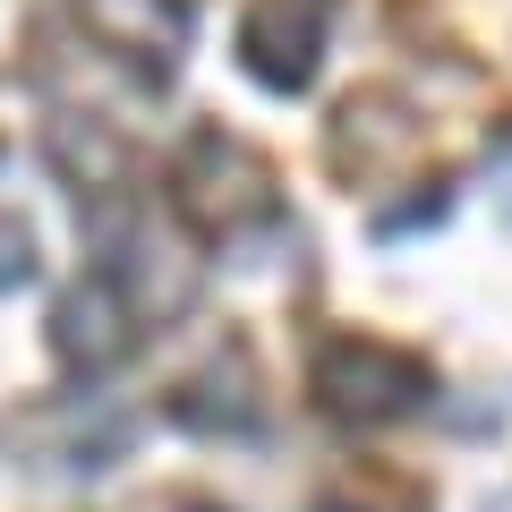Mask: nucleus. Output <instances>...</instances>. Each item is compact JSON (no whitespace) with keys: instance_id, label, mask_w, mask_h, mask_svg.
Instances as JSON below:
<instances>
[{"instance_id":"6e6552de","label":"nucleus","mask_w":512,"mask_h":512,"mask_svg":"<svg viewBox=\"0 0 512 512\" xmlns=\"http://www.w3.org/2000/svg\"><path fill=\"white\" fill-rule=\"evenodd\" d=\"M163 512H222V504H197V495H180V504H163Z\"/></svg>"},{"instance_id":"20e7f679","label":"nucleus","mask_w":512,"mask_h":512,"mask_svg":"<svg viewBox=\"0 0 512 512\" xmlns=\"http://www.w3.org/2000/svg\"><path fill=\"white\" fill-rule=\"evenodd\" d=\"M77 18L137 77H171V60L188 43V0H77Z\"/></svg>"},{"instance_id":"423d86ee","label":"nucleus","mask_w":512,"mask_h":512,"mask_svg":"<svg viewBox=\"0 0 512 512\" xmlns=\"http://www.w3.org/2000/svg\"><path fill=\"white\" fill-rule=\"evenodd\" d=\"M18 282H35V239H26V222L0 214V291H18Z\"/></svg>"},{"instance_id":"39448f33","label":"nucleus","mask_w":512,"mask_h":512,"mask_svg":"<svg viewBox=\"0 0 512 512\" xmlns=\"http://www.w3.org/2000/svg\"><path fill=\"white\" fill-rule=\"evenodd\" d=\"M171 419H188V427H231V436H248L256 427V376H248V359H214L197 384H180L171 393Z\"/></svg>"},{"instance_id":"f03ea898","label":"nucleus","mask_w":512,"mask_h":512,"mask_svg":"<svg viewBox=\"0 0 512 512\" xmlns=\"http://www.w3.org/2000/svg\"><path fill=\"white\" fill-rule=\"evenodd\" d=\"M325 26H333V0H256L239 18V69L265 94H299L325 60Z\"/></svg>"},{"instance_id":"7ed1b4c3","label":"nucleus","mask_w":512,"mask_h":512,"mask_svg":"<svg viewBox=\"0 0 512 512\" xmlns=\"http://www.w3.org/2000/svg\"><path fill=\"white\" fill-rule=\"evenodd\" d=\"M52 350H60V367H77V376H111V367L137 350V308H128V291L111 274H86L69 299H60V316H52Z\"/></svg>"},{"instance_id":"0eeeda50","label":"nucleus","mask_w":512,"mask_h":512,"mask_svg":"<svg viewBox=\"0 0 512 512\" xmlns=\"http://www.w3.org/2000/svg\"><path fill=\"white\" fill-rule=\"evenodd\" d=\"M316 512H419V504H402L393 487H342V495H325Z\"/></svg>"},{"instance_id":"f257e3e1","label":"nucleus","mask_w":512,"mask_h":512,"mask_svg":"<svg viewBox=\"0 0 512 512\" xmlns=\"http://www.w3.org/2000/svg\"><path fill=\"white\" fill-rule=\"evenodd\" d=\"M427 359L419 350H393L376 342V333H342V342H325V359H316V393H325L333 419H359V427H384L402 419V410L427 402Z\"/></svg>"}]
</instances>
